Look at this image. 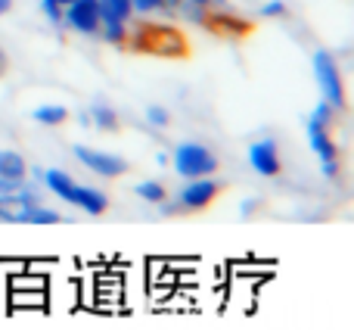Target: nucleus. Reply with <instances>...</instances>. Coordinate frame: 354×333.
<instances>
[{
    "label": "nucleus",
    "mask_w": 354,
    "mask_h": 333,
    "mask_svg": "<svg viewBox=\"0 0 354 333\" xmlns=\"http://www.w3.org/2000/svg\"><path fill=\"white\" fill-rule=\"evenodd\" d=\"M41 181L47 184L50 193H56V197L62 199V203L75 206V197H78V187L81 184L68 172H62V168H47V172H41Z\"/></svg>",
    "instance_id": "obj_8"
},
{
    "label": "nucleus",
    "mask_w": 354,
    "mask_h": 333,
    "mask_svg": "<svg viewBox=\"0 0 354 333\" xmlns=\"http://www.w3.org/2000/svg\"><path fill=\"white\" fill-rule=\"evenodd\" d=\"M31 118H35V122H41V125H50V128H53V125H62L68 118V109L66 106H59V103H50V106H37L35 112H31Z\"/></svg>",
    "instance_id": "obj_12"
},
{
    "label": "nucleus",
    "mask_w": 354,
    "mask_h": 333,
    "mask_svg": "<svg viewBox=\"0 0 354 333\" xmlns=\"http://www.w3.org/2000/svg\"><path fill=\"white\" fill-rule=\"evenodd\" d=\"M134 12H159L165 10V0H131Z\"/></svg>",
    "instance_id": "obj_18"
},
{
    "label": "nucleus",
    "mask_w": 354,
    "mask_h": 333,
    "mask_svg": "<svg viewBox=\"0 0 354 333\" xmlns=\"http://www.w3.org/2000/svg\"><path fill=\"white\" fill-rule=\"evenodd\" d=\"M44 16L50 19V22H56V25H62V6L56 3V0H44Z\"/></svg>",
    "instance_id": "obj_19"
},
{
    "label": "nucleus",
    "mask_w": 354,
    "mask_h": 333,
    "mask_svg": "<svg viewBox=\"0 0 354 333\" xmlns=\"http://www.w3.org/2000/svg\"><path fill=\"white\" fill-rule=\"evenodd\" d=\"M100 31L109 44H124L128 41V22L115 19L109 10H100Z\"/></svg>",
    "instance_id": "obj_10"
},
{
    "label": "nucleus",
    "mask_w": 354,
    "mask_h": 333,
    "mask_svg": "<svg viewBox=\"0 0 354 333\" xmlns=\"http://www.w3.org/2000/svg\"><path fill=\"white\" fill-rule=\"evenodd\" d=\"M324 174L330 181H336L339 178V159H330V162H324Z\"/></svg>",
    "instance_id": "obj_23"
},
{
    "label": "nucleus",
    "mask_w": 354,
    "mask_h": 333,
    "mask_svg": "<svg viewBox=\"0 0 354 333\" xmlns=\"http://www.w3.org/2000/svg\"><path fill=\"white\" fill-rule=\"evenodd\" d=\"M91 125H97V128H103V131H118V128H122L115 109H109L106 103H97L91 109Z\"/></svg>",
    "instance_id": "obj_13"
},
{
    "label": "nucleus",
    "mask_w": 354,
    "mask_h": 333,
    "mask_svg": "<svg viewBox=\"0 0 354 333\" xmlns=\"http://www.w3.org/2000/svg\"><path fill=\"white\" fill-rule=\"evenodd\" d=\"M25 181H12V178H0V193H16Z\"/></svg>",
    "instance_id": "obj_22"
},
{
    "label": "nucleus",
    "mask_w": 354,
    "mask_h": 333,
    "mask_svg": "<svg viewBox=\"0 0 354 333\" xmlns=\"http://www.w3.org/2000/svg\"><path fill=\"white\" fill-rule=\"evenodd\" d=\"M28 165H25L22 153L16 150H0V178H12V181H25Z\"/></svg>",
    "instance_id": "obj_9"
},
{
    "label": "nucleus",
    "mask_w": 354,
    "mask_h": 333,
    "mask_svg": "<svg viewBox=\"0 0 354 333\" xmlns=\"http://www.w3.org/2000/svg\"><path fill=\"white\" fill-rule=\"evenodd\" d=\"M305 128H308V143H311V150L320 156V162L339 159V150H336V143H333V137H330V125H324V122H317V118L308 116Z\"/></svg>",
    "instance_id": "obj_7"
},
{
    "label": "nucleus",
    "mask_w": 354,
    "mask_h": 333,
    "mask_svg": "<svg viewBox=\"0 0 354 333\" xmlns=\"http://www.w3.org/2000/svg\"><path fill=\"white\" fill-rule=\"evenodd\" d=\"M189 3H196V6H202V10H212V0H189Z\"/></svg>",
    "instance_id": "obj_24"
},
{
    "label": "nucleus",
    "mask_w": 354,
    "mask_h": 333,
    "mask_svg": "<svg viewBox=\"0 0 354 333\" xmlns=\"http://www.w3.org/2000/svg\"><path fill=\"white\" fill-rule=\"evenodd\" d=\"M147 118H149V125H156V128H165L171 118H168V109L165 106H149L147 109Z\"/></svg>",
    "instance_id": "obj_17"
},
{
    "label": "nucleus",
    "mask_w": 354,
    "mask_h": 333,
    "mask_svg": "<svg viewBox=\"0 0 354 333\" xmlns=\"http://www.w3.org/2000/svg\"><path fill=\"white\" fill-rule=\"evenodd\" d=\"M10 6H12V0H0V16H3V12L10 10Z\"/></svg>",
    "instance_id": "obj_26"
},
{
    "label": "nucleus",
    "mask_w": 354,
    "mask_h": 333,
    "mask_svg": "<svg viewBox=\"0 0 354 333\" xmlns=\"http://www.w3.org/2000/svg\"><path fill=\"white\" fill-rule=\"evenodd\" d=\"M283 12H286V3H283V0H270V3H264V10H261V16H283Z\"/></svg>",
    "instance_id": "obj_21"
},
{
    "label": "nucleus",
    "mask_w": 354,
    "mask_h": 333,
    "mask_svg": "<svg viewBox=\"0 0 354 333\" xmlns=\"http://www.w3.org/2000/svg\"><path fill=\"white\" fill-rule=\"evenodd\" d=\"M62 218L56 215L53 209H44V206H35V209H19L16 224H59Z\"/></svg>",
    "instance_id": "obj_11"
},
{
    "label": "nucleus",
    "mask_w": 354,
    "mask_h": 333,
    "mask_svg": "<svg viewBox=\"0 0 354 333\" xmlns=\"http://www.w3.org/2000/svg\"><path fill=\"white\" fill-rule=\"evenodd\" d=\"M134 193L143 203H153V206H159L162 199H165V187H162L159 181H140V184L134 187Z\"/></svg>",
    "instance_id": "obj_14"
},
{
    "label": "nucleus",
    "mask_w": 354,
    "mask_h": 333,
    "mask_svg": "<svg viewBox=\"0 0 354 333\" xmlns=\"http://www.w3.org/2000/svg\"><path fill=\"white\" fill-rule=\"evenodd\" d=\"M100 10H109L112 16L122 19V22H131V16H134L131 0H100Z\"/></svg>",
    "instance_id": "obj_16"
},
{
    "label": "nucleus",
    "mask_w": 354,
    "mask_h": 333,
    "mask_svg": "<svg viewBox=\"0 0 354 333\" xmlns=\"http://www.w3.org/2000/svg\"><path fill=\"white\" fill-rule=\"evenodd\" d=\"M174 172L180 174V178H205V174L218 172V156H214V150H208L205 143H196V141L177 143Z\"/></svg>",
    "instance_id": "obj_1"
},
{
    "label": "nucleus",
    "mask_w": 354,
    "mask_h": 333,
    "mask_svg": "<svg viewBox=\"0 0 354 333\" xmlns=\"http://www.w3.org/2000/svg\"><path fill=\"white\" fill-rule=\"evenodd\" d=\"M62 22L78 35H100V0H75L62 10Z\"/></svg>",
    "instance_id": "obj_5"
},
{
    "label": "nucleus",
    "mask_w": 354,
    "mask_h": 333,
    "mask_svg": "<svg viewBox=\"0 0 354 333\" xmlns=\"http://www.w3.org/2000/svg\"><path fill=\"white\" fill-rule=\"evenodd\" d=\"M19 209H22V203H19L16 193H0V222L16 224Z\"/></svg>",
    "instance_id": "obj_15"
},
{
    "label": "nucleus",
    "mask_w": 354,
    "mask_h": 333,
    "mask_svg": "<svg viewBox=\"0 0 354 333\" xmlns=\"http://www.w3.org/2000/svg\"><path fill=\"white\" fill-rule=\"evenodd\" d=\"M6 72V53H3V47H0V75Z\"/></svg>",
    "instance_id": "obj_25"
},
{
    "label": "nucleus",
    "mask_w": 354,
    "mask_h": 333,
    "mask_svg": "<svg viewBox=\"0 0 354 333\" xmlns=\"http://www.w3.org/2000/svg\"><path fill=\"white\" fill-rule=\"evenodd\" d=\"M311 118H317V122L330 125V122H333V106H330V103H326V100H320V103H317V106H314Z\"/></svg>",
    "instance_id": "obj_20"
},
{
    "label": "nucleus",
    "mask_w": 354,
    "mask_h": 333,
    "mask_svg": "<svg viewBox=\"0 0 354 333\" xmlns=\"http://www.w3.org/2000/svg\"><path fill=\"white\" fill-rule=\"evenodd\" d=\"M72 153L81 165L91 168V172L100 174V178H122V174H128V159H122V156H115V153H103V150L81 147V143L72 150Z\"/></svg>",
    "instance_id": "obj_4"
},
{
    "label": "nucleus",
    "mask_w": 354,
    "mask_h": 333,
    "mask_svg": "<svg viewBox=\"0 0 354 333\" xmlns=\"http://www.w3.org/2000/svg\"><path fill=\"white\" fill-rule=\"evenodd\" d=\"M249 165L255 168L261 178H277L283 172V159L280 150H277V141L264 137V141H255L249 147Z\"/></svg>",
    "instance_id": "obj_6"
},
{
    "label": "nucleus",
    "mask_w": 354,
    "mask_h": 333,
    "mask_svg": "<svg viewBox=\"0 0 354 333\" xmlns=\"http://www.w3.org/2000/svg\"><path fill=\"white\" fill-rule=\"evenodd\" d=\"M314 75H317V84H320V91H324L326 103H330L333 109H342L345 84H342V72H339L330 50H317V53H314Z\"/></svg>",
    "instance_id": "obj_2"
},
{
    "label": "nucleus",
    "mask_w": 354,
    "mask_h": 333,
    "mask_svg": "<svg viewBox=\"0 0 354 333\" xmlns=\"http://www.w3.org/2000/svg\"><path fill=\"white\" fill-rule=\"evenodd\" d=\"M218 193H221V184L212 174H205V178H187V184L177 193L174 206H177V212H202L218 199Z\"/></svg>",
    "instance_id": "obj_3"
}]
</instances>
